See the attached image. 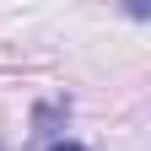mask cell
Here are the masks:
<instances>
[{"mask_svg":"<svg viewBox=\"0 0 151 151\" xmlns=\"http://www.w3.org/2000/svg\"><path fill=\"white\" fill-rule=\"evenodd\" d=\"M65 124H70V103H65V97H49V103L32 108V135H38V140H60Z\"/></svg>","mask_w":151,"mask_h":151,"instance_id":"1","label":"cell"},{"mask_svg":"<svg viewBox=\"0 0 151 151\" xmlns=\"http://www.w3.org/2000/svg\"><path fill=\"white\" fill-rule=\"evenodd\" d=\"M43 151H86V146H81V140H65V135H60V140H49Z\"/></svg>","mask_w":151,"mask_h":151,"instance_id":"2","label":"cell"},{"mask_svg":"<svg viewBox=\"0 0 151 151\" xmlns=\"http://www.w3.org/2000/svg\"><path fill=\"white\" fill-rule=\"evenodd\" d=\"M0 151H6V146H0Z\"/></svg>","mask_w":151,"mask_h":151,"instance_id":"3","label":"cell"}]
</instances>
